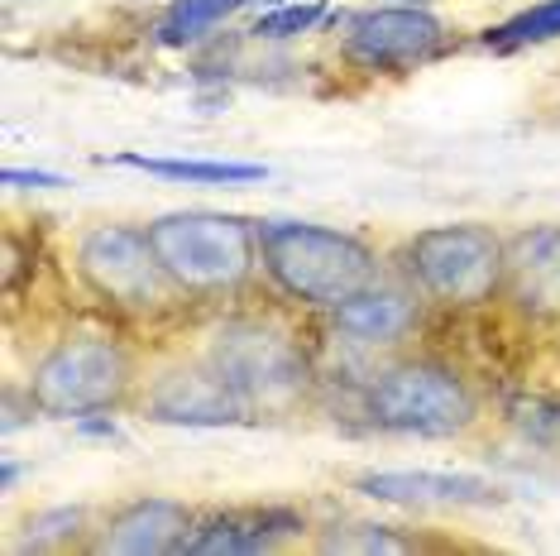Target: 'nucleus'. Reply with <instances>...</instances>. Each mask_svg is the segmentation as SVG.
Returning <instances> with one entry per match:
<instances>
[{"label":"nucleus","mask_w":560,"mask_h":556,"mask_svg":"<svg viewBox=\"0 0 560 556\" xmlns=\"http://www.w3.org/2000/svg\"><path fill=\"white\" fill-rule=\"evenodd\" d=\"M259 259L288 298L312 308H336L378 278L374 250L360 235L322 221H264Z\"/></svg>","instance_id":"obj_1"},{"label":"nucleus","mask_w":560,"mask_h":556,"mask_svg":"<svg viewBox=\"0 0 560 556\" xmlns=\"http://www.w3.org/2000/svg\"><path fill=\"white\" fill-rule=\"evenodd\" d=\"M149 240L177 293L192 298H221L245 288L259 259V225L225 211H168L149 221Z\"/></svg>","instance_id":"obj_2"},{"label":"nucleus","mask_w":560,"mask_h":556,"mask_svg":"<svg viewBox=\"0 0 560 556\" xmlns=\"http://www.w3.org/2000/svg\"><path fill=\"white\" fill-rule=\"evenodd\" d=\"M402 269L427 298L475 308L503 283V240L479 221L431 225L402 245Z\"/></svg>","instance_id":"obj_3"},{"label":"nucleus","mask_w":560,"mask_h":556,"mask_svg":"<svg viewBox=\"0 0 560 556\" xmlns=\"http://www.w3.org/2000/svg\"><path fill=\"white\" fill-rule=\"evenodd\" d=\"M130 389V356L106 336L58 340L30 374V398L48 417H96Z\"/></svg>","instance_id":"obj_4"},{"label":"nucleus","mask_w":560,"mask_h":556,"mask_svg":"<svg viewBox=\"0 0 560 556\" xmlns=\"http://www.w3.org/2000/svg\"><path fill=\"white\" fill-rule=\"evenodd\" d=\"M211 364L235 384V394L254 413L288 408L307 394V356L288 332L269 322H225L211 340Z\"/></svg>","instance_id":"obj_5"},{"label":"nucleus","mask_w":560,"mask_h":556,"mask_svg":"<svg viewBox=\"0 0 560 556\" xmlns=\"http://www.w3.org/2000/svg\"><path fill=\"white\" fill-rule=\"evenodd\" d=\"M78 274L86 278V288L101 293L116 308H168L177 283L168 269L159 264V250L149 240V225H125V221H96L86 225L78 240Z\"/></svg>","instance_id":"obj_6"},{"label":"nucleus","mask_w":560,"mask_h":556,"mask_svg":"<svg viewBox=\"0 0 560 556\" xmlns=\"http://www.w3.org/2000/svg\"><path fill=\"white\" fill-rule=\"evenodd\" d=\"M475 394L441 364H398L369 389V417L402 437H455L475 422Z\"/></svg>","instance_id":"obj_7"},{"label":"nucleus","mask_w":560,"mask_h":556,"mask_svg":"<svg viewBox=\"0 0 560 556\" xmlns=\"http://www.w3.org/2000/svg\"><path fill=\"white\" fill-rule=\"evenodd\" d=\"M445 48V24L422 5H378L346 20V54L369 72L431 62Z\"/></svg>","instance_id":"obj_8"},{"label":"nucleus","mask_w":560,"mask_h":556,"mask_svg":"<svg viewBox=\"0 0 560 556\" xmlns=\"http://www.w3.org/2000/svg\"><path fill=\"white\" fill-rule=\"evenodd\" d=\"M254 408L235 394V384L215 364L201 370H173L163 384L149 394V417L177 427H231L245 422Z\"/></svg>","instance_id":"obj_9"},{"label":"nucleus","mask_w":560,"mask_h":556,"mask_svg":"<svg viewBox=\"0 0 560 556\" xmlns=\"http://www.w3.org/2000/svg\"><path fill=\"white\" fill-rule=\"evenodd\" d=\"M503 283L522 312L560 317V225H527L503 240Z\"/></svg>","instance_id":"obj_10"},{"label":"nucleus","mask_w":560,"mask_h":556,"mask_svg":"<svg viewBox=\"0 0 560 556\" xmlns=\"http://www.w3.org/2000/svg\"><path fill=\"white\" fill-rule=\"evenodd\" d=\"M360 495L402 503V509H475V503H499V489L479 475L455 471H374L354 479Z\"/></svg>","instance_id":"obj_11"},{"label":"nucleus","mask_w":560,"mask_h":556,"mask_svg":"<svg viewBox=\"0 0 560 556\" xmlns=\"http://www.w3.org/2000/svg\"><path fill=\"white\" fill-rule=\"evenodd\" d=\"M192 533V513L177 499H135L110 523L101 528L96 552L106 556H159V552H183Z\"/></svg>","instance_id":"obj_12"},{"label":"nucleus","mask_w":560,"mask_h":556,"mask_svg":"<svg viewBox=\"0 0 560 556\" xmlns=\"http://www.w3.org/2000/svg\"><path fill=\"white\" fill-rule=\"evenodd\" d=\"M302 533V518L288 509H240L215 513L187 533L183 552L192 556H231V552H273Z\"/></svg>","instance_id":"obj_13"},{"label":"nucleus","mask_w":560,"mask_h":556,"mask_svg":"<svg viewBox=\"0 0 560 556\" xmlns=\"http://www.w3.org/2000/svg\"><path fill=\"white\" fill-rule=\"evenodd\" d=\"M330 326L350 346H393L417 326V298L398 293V288H374L354 293L330 308Z\"/></svg>","instance_id":"obj_14"},{"label":"nucleus","mask_w":560,"mask_h":556,"mask_svg":"<svg viewBox=\"0 0 560 556\" xmlns=\"http://www.w3.org/2000/svg\"><path fill=\"white\" fill-rule=\"evenodd\" d=\"M110 163L125 169L154 173V178H177V183H197V187H240V183H259L269 178L264 163H231V159H149V154H120Z\"/></svg>","instance_id":"obj_15"},{"label":"nucleus","mask_w":560,"mask_h":556,"mask_svg":"<svg viewBox=\"0 0 560 556\" xmlns=\"http://www.w3.org/2000/svg\"><path fill=\"white\" fill-rule=\"evenodd\" d=\"M240 5H245V0H173L159 20V39L173 48L197 44V39H207L211 30H221Z\"/></svg>","instance_id":"obj_16"},{"label":"nucleus","mask_w":560,"mask_h":556,"mask_svg":"<svg viewBox=\"0 0 560 556\" xmlns=\"http://www.w3.org/2000/svg\"><path fill=\"white\" fill-rule=\"evenodd\" d=\"M560 39V0H541V5L522 10V15L503 20L493 34H483V44L489 48H532V44H551Z\"/></svg>","instance_id":"obj_17"},{"label":"nucleus","mask_w":560,"mask_h":556,"mask_svg":"<svg viewBox=\"0 0 560 556\" xmlns=\"http://www.w3.org/2000/svg\"><path fill=\"white\" fill-rule=\"evenodd\" d=\"M82 523H86V509H82V503L44 509V513H34L30 523H24V533L15 537V547H20V552H48V547H58V542L78 537Z\"/></svg>","instance_id":"obj_18"},{"label":"nucleus","mask_w":560,"mask_h":556,"mask_svg":"<svg viewBox=\"0 0 560 556\" xmlns=\"http://www.w3.org/2000/svg\"><path fill=\"white\" fill-rule=\"evenodd\" d=\"M316 24H326V5H273L254 20V39H298V34H312Z\"/></svg>","instance_id":"obj_19"},{"label":"nucleus","mask_w":560,"mask_h":556,"mask_svg":"<svg viewBox=\"0 0 560 556\" xmlns=\"http://www.w3.org/2000/svg\"><path fill=\"white\" fill-rule=\"evenodd\" d=\"M330 552H407L412 542H402L393 528H378V523H350L346 533L326 537Z\"/></svg>","instance_id":"obj_20"},{"label":"nucleus","mask_w":560,"mask_h":556,"mask_svg":"<svg viewBox=\"0 0 560 556\" xmlns=\"http://www.w3.org/2000/svg\"><path fill=\"white\" fill-rule=\"evenodd\" d=\"M10 187H68L62 173H48V169H5L0 173Z\"/></svg>","instance_id":"obj_21"},{"label":"nucleus","mask_w":560,"mask_h":556,"mask_svg":"<svg viewBox=\"0 0 560 556\" xmlns=\"http://www.w3.org/2000/svg\"><path fill=\"white\" fill-rule=\"evenodd\" d=\"M15 479H20L15 461H5V471H0V489H5V495H10V489H15Z\"/></svg>","instance_id":"obj_22"},{"label":"nucleus","mask_w":560,"mask_h":556,"mask_svg":"<svg viewBox=\"0 0 560 556\" xmlns=\"http://www.w3.org/2000/svg\"><path fill=\"white\" fill-rule=\"evenodd\" d=\"M398 5H427V0H398Z\"/></svg>","instance_id":"obj_23"},{"label":"nucleus","mask_w":560,"mask_h":556,"mask_svg":"<svg viewBox=\"0 0 560 556\" xmlns=\"http://www.w3.org/2000/svg\"><path fill=\"white\" fill-rule=\"evenodd\" d=\"M273 5H283V0H273Z\"/></svg>","instance_id":"obj_24"}]
</instances>
